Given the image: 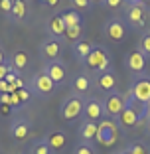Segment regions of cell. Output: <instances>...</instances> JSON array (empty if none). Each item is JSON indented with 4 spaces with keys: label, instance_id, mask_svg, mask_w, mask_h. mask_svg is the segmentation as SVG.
Segmentation results:
<instances>
[{
    "label": "cell",
    "instance_id": "cell-7",
    "mask_svg": "<svg viewBox=\"0 0 150 154\" xmlns=\"http://www.w3.org/2000/svg\"><path fill=\"white\" fill-rule=\"evenodd\" d=\"M118 125H117V121H113V119H107L105 117L103 121L99 122V131H97V138L95 140L99 142L101 146H113L115 142H117V138H118Z\"/></svg>",
    "mask_w": 150,
    "mask_h": 154
},
{
    "label": "cell",
    "instance_id": "cell-26",
    "mask_svg": "<svg viewBox=\"0 0 150 154\" xmlns=\"http://www.w3.org/2000/svg\"><path fill=\"white\" fill-rule=\"evenodd\" d=\"M136 50H138V51H142L146 57H150V30H144V34L138 38Z\"/></svg>",
    "mask_w": 150,
    "mask_h": 154
},
{
    "label": "cell",
    "instance_id": "cell-4",
    "mask_svg": "<svg viewBox=\"0 0 150 154\" xmlns=\"http://www.w3.org/2000/svg\"><path fill=\"white\" fill-rule=\"evenodd\" d=\"M124 24L134 30H142L146 28V22H148V8L146 6H140L136 2H130L127 0V4H124Z\"/></svg>",
    "mask_w": 150,
    "mask_h": 154
},
{
    "label": "cell",
    "instance_id": "cell-15",
    "mask_svg": "<svg viewBox=\"0 0 150 154\" xmlns=\"http://www.w3.org/2000/svg\"><path fill=\"white\" fill-rule=\"evenodd\" d=\"M65 30H67V26H65V22H63V18H61L59 12H54L50 18L46 20V32L50 34V38H55V40L61 42Z\"/></svg>",
    "mask_w": 150,
    "mask_h": 154
},
{
    "label": "cell",
    "instance_id": "cell-32",
    "mask_svg": "<svg viewBox=\"0 0 150 154\" xmlns=\"http://www.w3.org/2000/svg\"><path fill=\"white\" fill-rule=\"evenodd\" d=\"M16 95L20 97V101H22L24 105H28V101L32 99V93H30V89H28V87H24V89H18V91H16Z\"/></svg>",
    "mask_w": 150,
    "mask_h": 154
},
{
    "label": "cell",
    "instance_id": "cell-43",
    "mask_svg": "<svg viewBox=\"0 0 150 154\" xmlns=\"http://www.w3.org/2000/svg\"><path fill=\"white\" fill-rule=\"evenodd\" d=\"M118 154H128V152H127V150H123V152H118Z\"/></svg>",
    "mask_w": 150,
    "mask_h": 154
},
{
    "label": "cell",
    "instance_id": "cell-40",
    "mask_svg": "<svg viewBox=\"0 0 150 154\" xmlns=\"http://www.w3.org/2000/svg\"><path fill=\"white\" fill-rule=\"evenodd\" d=\"M93 2H95V4H103V0H93Z\"/></svg>",
    "mask_w": 150,
    "mask_h": 154
},
{
    "label": "cell",
    "instance_id": "cell-25",
    "mask_svg": "<svg viewBox=\"0 0 150 154\" xmlns=\"http://www.w3.org/2000/svg\"><path fill=\"white\" fill-rule=\"evenodd\" d=\"M30 154H55V152L50 148V144H47L44 138H38V140H34L32 146H30Z\"/></svg>",
    "mask_w": 150,
    "mask_h": 154
},
{
    "label": "cell",
    "instance_id": "cell-28",
    "mask_svg": "<svg viewBox=\"0 0 150 154\" xmlns=\"http://www.w3.org/2000/svg\"><path fill=\"white\" fill-rule=\"evenodd\" d=\"M73 154H97V150L93 148L89 142H79V144H75V148H73Z\"/></svg>",
    "mask_w": 150,
    "mask_h": 154
},
{
    "label": "cell",
    "instance_id": "cell-30",
    "mask_svg": "<svg viewBox=\"0 0 150 154\" xmlns=\"http://www.w3.org/2000/svg\"><path fill=\"white\" fill-rule=\"evenodd\" d=\"M93 4V0H71V8H75L79 12V10H89Z\"/></svg>",
    "mask_w": 150,
    "mask_h": 154
},
{
    "label": "cell",
    "instance_id": "cell-18",
    "mask_svg": "<svg viewBox=\"0 0 150 154\" xmlns=\"http://www.w3.org/2000/svg\"><path fill=\"white\" fill-rule=\"evenodd\" d=\"M26 16H28V0H14L8 20L14 24H22L26 20Z\"/></svg>",
    "mask_w": 150,
    "mask_h": 154
},
{
    "label": "cell",
    "instance_id": "cell-10",
    "mask_svg": "<svg viewBox=\"0 0 150 154\" xmlns=\"http://www.w3.org/2000/svg\"><path fill=\"white\" fill-rule=\"evenodd\" d=\"M44 73H46L57 87L67 81V65H65V61H61V59L46 61V63H44Z\"/></svg>",
    "mask_w": 150,
    "mask_h": 154
},
{
    "label": "cell",
    "instance_id": "cell-6",
    "mask_svg": "<svg viewBox=\"0 0 150 154\" xmlns=\"http://www.w3.org/2000/svg\"><path fill=\"white\" fill-rule=\"evenodd\" d=\"M28 89H30L32 95L40 97V99H50L55 91H57V85L41 71V73L32 75V79H30V83H28Z\"/></svg>",
    "mask_w": 150,
    "mask_h": 154
},
{
    "label": "cell",
    "instance_id": "cell-9",
    "mask_svg": "<svg viewBox=\"0 0 150 154\" xmlns=\"http://www.w3.org/2000/svg\"><path fill=\"white\" fill-rule=\"evenodd\" d=\"M103 36L113 44L123 42V38L127 36V24L123 18H109L103 24Z\"/></svg>",
    "mask_w": 150,
    "mask_h": 154
},
{
    "label": "cell",
    "instance_id": "cell-42",
    "mask_svg": "<svg viewBox=\"0 0 150 154\" xmlns=\"http://www.w3.org/2000/svg\"><path fill=\"white\" fill-rule=\"evenodd\" d=\"M146 111H148V115H150V103H148V105H146Z\"/></svg>",
    "mask_w": 150,
    "mask_h": 154
},
{
    "label": "cell",
    "instance_id": "cell-1",
    "mask_svg": "<svg viewBox=\"0 0 150 154\" xmlns=\"http://www.w3.org/2000/svg\"><path fill=\"white\" fill-rule=\"evenodd\" d=\"M148 111H146V105H140L136 101H132L130 97L124 93V109L121 113V117L117 119V125L121 131H130V128H136L138 125H142V121L146 119Z\"/></svg>",
    "mask_w": 150,
    "mask_h": 154
},
{
    "label": "cell",
    "instance_id": "cell-44",
    "mask_svg": "<svg viewBox=\"0 0 150 154\" xmlns=\"http://www.w3.org/2000/svg\"><path fill=\"white\" fill-rule=\"evenodd\" d=\"M28 2H30V0H28Z\"/></svg>",
    "mask_w": 150,
    "mask_h": 154
},
{
    "label": "cell",
    "instance_id": "cell-22",
    "mask_svg": "<svg viewBox=\"0 0 150 154\" xmlns=\"http://www.w3.org/2000/svg\"><path fill=\"white\" fill-rule=\"evenodd\" d=\"M61 18H63L67 28H75V26H83V16L81 12H77L75 8H63L61 10Z\"/></svg>",
    "mask_w": 150,
    "mask_h": 154
},
{
    "label": "cell",
    "instance_id": "cell-36",
    "mask_svg": "<svg viewBox=\"0 0 150 154\" xmlns=\"http://www.w3.org/2000/svg\"><path fill=\"white\" fill-rule=\"evenodd\" d=\"M2 63H8V55H6V51L2 50V45H0V65Z\"/></svg>",
    "mask_w": 150,
    "mask_h": 154
},
{
    "label": "cell",
    "instance_id": "cell-19",
    "mask_svg": "<svg viewBox=\"0 0 150 154\" xmlns=\"http://www.w3.org/2000/svg\"><path fill=\"white\" fill-rule=\"evenodd\" d=\"M8 61L12 63V67L18 73H22V71H26L28 65H30V55H28V51H24V50H14L12 55L8 57Z\"/></svg>",
    "mask_w": 150,
    "mask_h": 154
},
{
    "label": "cell",
    "instance_id": "cell-8",
    "mask_svg": "<svg viewBox=\"0 0 150 154\" xmlns=\"http://www.w3.org/2000/svg\"><path fill=\"white\" fill-rule=\"evenodd\" d=\"M103 107H105V117L117 121L124 109V93H121L118 89L111 91V93H105Z\"/></svg>",
    "mask_w": 150,
    "mask_h": 154
},
{
    "label": "cell",
    "instance_id": "cell-2",
    "mask_svg": "<svg viewBox=\"0 0 150 154\" xmlns=\"http://www.w3.org/2000/svg\"><path fill=\"white\" fill-rule=\"evenodd\" d=\"M87 71H91L93 75L95 73H105V71H113V57H111L109 50L105 45H93L91 54L87 55L85 63Z\"/></svg>",
    "mask_w": 150,
    "mask_h": 154
},
{
    "label": "cell",
    "instance_id": "cell-39",
    "mask_svg": "<svg viewBox=\"0 0 150 154\" xmlns=\"http://www.w3.org/2000/svg\"><path fill=\"white\" fill-rule=\"evenodd\" d=\"M144 121H146V132L150 134V115H146V119H144Z\"/></svg>",
    "mask_w": 150,
    "mask_h": 154
},
{
    "label": "cell",
    "instance_id": "cell-12",
    "mask_svg": "<svg viewBox=\"0 0 150 154\" xmlns=\"http://www.w3.org/2000/svg\"><path fill=\"white\" fill-rule=\"evenodd\" d=\"M93 79V87L105 93H111V91H117L118 87V77L115 71H105V73H95L91 75Z\"/></svg>",
    "mask_w": 150,
    "mask_h": 154
},
{
    "label": "cell",
    "instance_id": "cell-17",
    "mask_svg": "<svg viewBox=\"0 0 150 154\" xmlns=\"http://www.w3.org/2000/svg\"><path fill=\"white\" fill-rule=\"evenodd\" d=\"M91 87H93V79L89 73H77L71 79V91L75 95H85Z\"/></svg>",
    "mask_w": 150,
    "mask_h": 154
},
{
    "label": "cell",
    "instance_id": "cell-38",
    "mask_svg": "<svg viewBox=\"0 0 150 154\" xmlns=\"http://www.w3.org/2000/svg\"><path fill=\"white\" fill-rule=\"evenodd\" d=\"M57 4H59V0H50V2H47L46 6H47V8H55Z\"/></svg>",
    "mask_w": 150,
    "mask_h": 154
},
{
    "label": "cell",
    "instance_id": "cell-16",
    "mask_svg": "<svg viewBox=\"0 0 150 154\" xmlns=\"http://www.w3.org/2000/svg\"><path fill=\"white\" fill-rule=\"evenodd\" d=\"M32 132V122L28 119H16V121L10 125V134L16 142H24Z\"/></svg>",
    "mask_w": 150,
    "mask_h": 154
},
{
    "label": "cell",
    "instance_id": "cell-41",
    "mask_svg": "<svg viewBox=\"0 0 150 154\" xmlns=\"http://www.w3.org/2000/svg\"><path fill=\"white\" fill-rule=\"evenodd\" d=\"M40 2H41V4H44V6H46L47 2H50V0H40Z\"/></svg>",
    "mask_w": 150,
    "mask_h": 154
},
{
    "label": "cell",
    "instance_id": "cell-5",
    "mask_svg": "<svg viewBox=\"0 0 150 154\" xmlns=\"http://www.w3.org/2000/svg\"><path fill=\"white\" fill-rule=\"evenodd\" d=\"M83 107H85L83 95L71 93V95L61 103V107H59V117L63 119L65 122H75L79 117H83Z\"/></svg>",
    "mask_w": 150,
    "mask_h": 154
},
{
    "label": "cell",
    "instance_id": "cell-14",
    "mask_svg": "<svg viewBox=\"0 0 150 154\" xmlns=\"http://www.w3.org/2000/svg\"><path fill=\"white\" fill-rule=\"evenodd\" d=\"M146 55L142 54V51H138V50H132V51H128L127 55H124V65H127V69L130 73H144L146 71Z\"/></svg>",
    "mask_w": 150,
    "mask_h": 154
},
{
    "label": "cell",
    "instance_id": "cell-34",
    "mask_svg": "<svg viewBox=\"0 0 150 154\" xmlns=\"http://www.w3.org/2000/svg\"><path fill=\"white\" fill-rule=\"evenodd\" d=\"M14 111H12V107H10V105H0V115H12Z\"/></svg>",
    "mask_w": 150,
    "mask_h": 154
},
{
    "label": "cell",
    "instance_id": "cell-31",
    "mask_svg": "<svg viewBox=\"0 0 150 154\" xmlns=\"http://www.w3.org/2000/svg\"><path fill=\"white\" fill-rule=\"evenodd\" d=\"M12 2L14 0H0V14L8 18L10 12H12Z\"/></svg>",
    "mask_w": 150,
    "mask_h": 154
},
{
    "label": "cell",
    "instance_id": "cell-23",
    "mask_svg": "<svg viewBox=\"0 0 150 154\" xmlns=\"http://www.w3.org/2000/svg\"><path fill=\"white\" fill-rule=\"evenodd\" d=\"M93 45L95 44H91V42H77L75 45H71V51H73V55H75V59H77L79 63H85V59H87V55L91 54V50H93Z\"/></svg>",
    "mask_w": 150,
    "mask_h": 154
},
{
    "label": "cell",
    "instance_id": "cell-27",
    "mask_svg": "<svg viewBox=\"0 0 150 154\" xmlns=\"http://www.w3.org/2000/svg\"><path fill=\"white\" fill-rule=\"evenodd\" d=\"M124 150H127L128 154H150V146H146L142 140H134V142H130V144H128Z\"/></svg>",
    "mask_w": 150,
    "mask_h": 154
},
{
    "label": "cell",
    "instance_id": "cell-24",
    "mask_svg": "<svg viewBox=\"0 0 150 154\" xmlns=\"http://www.w3.org/2000/svg\"><path fill=\"white\" fill-rule=\"evenodd\" d=\"M83 40V26H75V28H67L63 34V38H61V42H65V44L69 45H75L77 42Z\"/></svg>",
    "mask_w": 150,
    "mask_h": 154
},
{
    "label": "cell",
    "instance_id": "cell-37",
    "mask_svg": "<svg viewBox=\"0 0 150 154\" xmlns=\"http://www.w3.org/2000/svg\"><path fill=\"white\" fill-rule=\"evenodd\" d=\"M130 2H136V4H140V6H146V8L150 10V0H130Z\"/></svg>",
    "mask_w": 150,
    "mask_h": 154
},
{
    "label": "cell",
    "instance_id": "cell-21",
    "mask_svg": "<svg viewBox=\"0 0 150 154\" xmlns=\"http://www.w3.org/2000/svg\"><path fill=\"white\" fill-rule=\"evenodd\" d=\"M97 131H99V122H91V121H83L79 127V136L83 142H93L97 138Z\"/></svg>",
    "mask_w": 150,
    "mask_h": 154
},
{
    "label": "cell",
    "instance_id": "cell-3",
    "mask_svg": "<svg viewBox=\"0 0 150 154\" xmlns=\"http://www.w3.org/2000/svg\"><path fill=\"white\" fill-rule=\"evenodd\" d=\"M127 95L140 105L150 103V75L148 73H136V75H132Z\"/></svg>",
    "mask_w": 150,
    "mask_h": 154
},
{
    "label": "cell",
    "instance_id": "cell-35",
    "mask_svg": "<svg viewBox=\"0 0 150 154\" xmlns=\"http://www.w3.org/2000/svg\"><path fill=\"white\" fill-rule=\"evenodd\" d=\"M0 105H10V95L8 93H0Z\"/></svg>",
    "mask_w": 150,
    "mask_h": 154
},
{
    "label": "cell",
    "instance_id": "cell-29",
    "mask_svg": "<svg viewBox=\"0 0 150 154\" xmlns=\"http://www.w3.org/2000/svg\"><path fill=\"white\" fill-rule=\"evenodd\" d=\"M124 4H127V0H103L101 6H105L109 10H121V8H124Z\"/></svg>",
    "mask_w": 150,
    "mask_h": 154
},
{
    "label": "cell",
    "instance_id": "cell-11",
    "mask_svg": "<svg viewBox=\"0 0 150 154\" xmlns=\"http://www.w3.org/2000/svg\"><path fill=\"white\" fill-rule=\"evenodd\" d=\"M83 119L91 122H101L105 119V107H103V99L97 97H89L85 99V107H83Z\"/></svg>",
    "mask_w": 150,
    "mask_h": 154
},
{
    "label": "cell",
    "instance_id": "cell-13",
    "mask_svg": "<svg viewBox=\"0 0 150 154\" xmlns=\"http://www.w3.org/2000/svg\"><path fill=\"white\" fill-rule=\"evenodd\" d=\"M38 51L44 57V61H54V59H59L61 55V42L55 40V38H44L38 45Z\"/></svg>",
    "mask_w": 150,
    "mask_h": 154
},
{
    "label": "cell",
    "instance_id": "cell-33",
    "mask_svg": "<svg viewBox=\"0 0 150 154\" xmlns=\"http://www.w3.org/2000/svg\"><path fill=\"white\" fill-rule=\"evenodd\" d=\"M12 71H16V69L12 67V63H10V61H8V63H2V65H0V81H4L6 75H8V73H12Z\"/></svg>",
    "mask_w": 150,
    "mask_h": 154
},
{
    "label": "cell",
    "instance_id": "cell-20",
    "mask_svg": "<svg viewBox=\"0 0 150 154\" xmlns=\"http://www.w3.org/2000/svg\"><path fill=\"white\" fill-rule=\"evenodd\" d=\"M44 140L50 144V148L54 150V152H57V150H61L65 146L67 136H65V132H61V131H50L46 136H44Z\"/></svg>",
    "mask_w": 150,
    "mask_h": 154
}]
</instances>
